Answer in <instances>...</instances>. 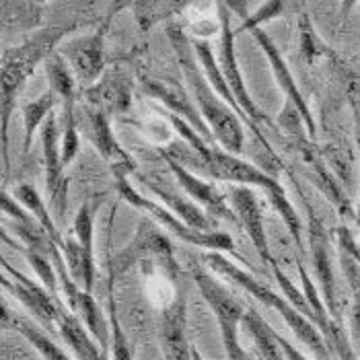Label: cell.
I'll list each match as a JSON object with an SVG mask.
<instances>
[{
  "instance_id": "cell-1",
  "label": "cell",
  "mask_w": 360,
  "mask_h": 360,
  "mask_svg": "<svg viewBox=\"0 0 360 360\" xmlns=\"http://www.w3.org/2000/svg\"><path fill=\"white\" fill-rule=\"evenodd\" d=\"M167 37L171 41L173 52L177 56V64L181 68L188 91L202 113L206 126L210 128L217 144H221L226 153L241 155L243 140H245L241 117L224 99H221V95L212 89V84L208 83V79L195 58L192 37L188 35L186 27L175 19H171L167 23Z\"/></svg>"
},
{
  "instance_id": "cell-2",
  "label": "cell",
  "mask_w": 360,
  "mask_h": 360,
  "mask_svg": "<svg viewBox=\"0 0 360 360\" xmlns=\"http://www.w3.org/2000/svg\"><path fill=\"white\" fill-rule=\"evenodd\" d=\"M77 31V25H50L37 29L31 37L4 50L0 56V146L4 161V179L11 175V153H8V126L17 108V97L33 77L35 68L58 50L62 39Z\"/></svg>"
},
{
  "instance_id": "cell-3",
  "label": "cell",
  "mask_w": 360,
  "mask_h": 360,
  "mask_svg": "<svg viewBox=\"0 0 360 360\" xmlns=\"http://www.w3.org/2000/svg\"><path fill=\"white\" fill-rule=\"evenodd\" d=\"M204 262H206L208 268L214 270L217 274L229 278V280H233L237 286H241V288H243L250 297H253L255 301H259L262 305H268L270 309H274L278 315L286 321V326L292 330V333L299 338V342H301L303 346H307V348L315 354V359H332V350L328 348V344H326L321 332L317 330V326H315L311 319H307L301 311H297L295 307L290 305V303L286 301L284 295H276L274 290H270V288L264 286L259 280H255V278L251 276L250 272H245V270H241L237 264L229 262V259H226L222 253H219V251H208V253L204 255Z\"/></svg>"
},
{
  "instance_id": "cell-4",
  "label": "cell",
  "mask_w": 360,
  "mask_h": 360,
  "mask_svg": "<svg viewBox=\"0 0 360 360\" xmlns=\"http://www.w3.org/2000/svg\"><path fill=\"white\" fill-rule=\"evenodd\" d=\"M113 177H115V188H117L120 198L124 202H128L130 206H134L136 210L144 212V217L157 222L163 231L175 235L177 239H181L184 243H188L192 248L235 255V243H233L231 235H226L222 231H198L194 226L186 224L177 214H173L167 206L159 204L157 200L136 192L134 186L130 184V175H113Z\"/></svg>"
},
{
  "instance_id": "cell-5",
  "label": "cell",
  "mask_w": 360,
  "mask_h": 360,
  "mask_svg": "<svg viewBox=\"0 0 360 360\" xmlns=\"http://www.w3.org/2000/svg\"><path fill=\"white\" fill-rule=\"evenodd\" d=\"M217 15H219V29H221V56H219V66H221L222 77L229 84V89L235 95V101L239 105V110L243 113V120L250 124V128L253 130L255 139L259 140L268 150L270 144L266 136L259 132V128L272 126L270 117L259 110L253 101V97L248 91V84L243 81L241 68H239V60H237V52H235V31L231 25V6L226 4V0H217Z\"/></svg>"
},
{
  "instance_id": "cell-6",
  "label": "cell",
  "mask_w": 360,
  "mask_h": 360,
  "mask_svg": "<svg viewBox=\"0 0 360 360\" xmlns=\"http://www.w3.org/2000/svg\"><path fill=\"white\" fill-rule=\"evenodd\" d=\"M198 163H202V169L212 179L224 181V184L259 188L266 194L282 186L276 179V175H272L270 171H264L253 163L243 161L239 155L226 153L224 148H217V146H212L204 159H198Z\"/></svg>"
},
{
  "instance_id": "cell-7",
  "label": "cell",
  "mask_w": 360,
  "mask_h": 360,
  "mask_svg": "<svg viewBox=\"0 0 360 360\" xmlns=\"http://www.w3.org/2000/svg\"><path fill=\"white\" fill-rule=\"evenodd\" d=\"M110 23H101L91 35H77L58 46V52L64 56L72 68L79 84L86 89L101 79L105 72V33Z\"/></svg>"
},
{
  "instance_id": "cell-8",
  "label": "cell",
  "mask_w": 360,
  "mask_h": 360,
  "mask_svg": "<svg viewBox=\"0 0 360 360\" xmlns=\"http://www.w3.org/2000/svg\"><path fill=\"white\" fill-rule=\"evenodd\" d=\"M307 206V235H309V253H311V264L317 278V288L321 292V299L326 307L330 309L333 317L340 321V303H338V290H335V272H333L332 259V239L319 221V217L313 212L311 204Z\"/></svg>"
},
{
  "instance_id": "cell-9",
  "label": "cell",
  "mask_w": 360,
  "mask_h": 360,
  "mask_svg": "<svg viewBox=\"0 0 360 360\" xmlns=\"http://www.w3.org/2000/svg\"><path fill=\"white\" fill-rule=\"evenodd\" d=\"M41 139V153H44V173H46V190L50 195L52 210L58 219H64L68 210V177L64 175V163H62V150H60V139L62 130L58 124V117L52 111L39 132Z\"/></svg>"
},
{
  "instance_id": "cell-10",
  "label": "cell",
  "mask_w": 360,
  "mask_h": 360,
  "mask_svg": "<svg viewBox=\"0 0 360 360\" xmlns=\"http://www.w3.org/2000/svg\"><path fill=\"white\" fill-rule=\"evenodd\" d=\"M175 251L167 235L150 221L148 217H142L139 224V231L134 239L120 251L110 264V272L113 276H122L134 266H140L144 259L150 257H173Z\"/></svg>"
},
{
  "instance_id": "cell-11",
  "label": "cell",
  "mask_w": 360,
  "mask_h": 360,
  "mask_svg": "<svg viewBox=\"0 0 360 360\" xmlns=\"http://www.w3.org/2000/svg\"><path fill=\"white\" fill-rule=\"evenodd\" d=\"M250 33L253 35V39L257 41V46L262 48V52L268 58L270 68H272V72H274V79H276L280 91L284 93L286 101H288L295 110L299 111V115H301V120H303V124H305V130L307 134H309V139H315V132H317L315 117H313V113L309 110L305 97H303L301 89H299V83L295 81V77H292V72H290V68H288V64H286L282 52L278 50V46L272 41V37H270L262 27L251 29Z\"/></svg>"
},
{
  "instance_id": "cell-12",
  "label": "cell",
  "mask_w": 360,
  "mask_h": 360,
  "mask_svg": "<svg viewBox=\"0 0 360 360\" xmlns=\"http://www.w3.org/2000/svg\"><path fill=\"white\" fill-rule=\"evenodd\" d=\"M161 155H163V161L167 163V167L171 169V173L175 175L177 184L184 188V192L188 194V198L192 202L202 206L217 221L222 219V221L229 222H239L237 217H235V210L229 204V198L222 194L221 190H217V186L212 181H206L202 177H198L194 171H190L184 163L173 159L171 155H167V153H161Z\"/></svg>"
},
{
  "instance_id": "cell-13",
  "label": "cell",
  "mask_w": 360,
  "mask_h": 360,
  "mask_svg": "<svg viewBox=\"0 0 360 360\" xmlns=\"http://www.w3.org/2000/svg\"><path fill=\"white\" fill-rule=\"evenodd\" d=\"M83 97L86 99L89 108L103 111L110 117L126 115L132 108L134 84L124 70L113 68V70H105L97 83L83 89Z\"/></svg>"
},
{
  "instance_id": "cell-14",
  "label": "cell",
  "mask_w": 360,
  "mask_h": 360,
  "mask_svg": "<svg viewBox=\"0 0 360 360\" xmlns=\"http://www.w3.org/2000/svg\"><path fill=\"white\" fill-rule=\"evenodd\" d=\"M229 204L235 210V217L239 224L245 229L250 241L257 251V255L262 257V262L272 264L274 257L270 253V243H268V233H266V221H264V210H262V202L257 194L253 192V188L248 186H233L229 190Z\"/></svg>"
},
{
  "instance_id": "cell-15",
  "label": "cell",
  "mask_w": 360,
  "mask_h": 360,
  "mask_svg": "<svg viewBox=\"0 0 360 360\" xmlns=\"http://www.w3.org/2000/svg\"><path fill=\"white\" fill-rule=\"evenodd\" d=\"M159 342L165 360H192V344L188 340V303L181 292L159 313Z\"/></svg>"
},
{
  "instance_id": "cell-16",
  "label": "cell",
  "mask_w": 360,
  "mask_h": 360,
  "mask_svg": "<svg viewBox=\"0 0 360 360\" xmlns=\"http://www.w3.org/2000/svg\"><path fill=\"white\" fill-rule=\"evenodd\" d=\"M140 83H142L144 93L150 95V99H157L159 103L165 105L167 111L184 117L208 144H212V146L217 144V140L212 136L210 128L206 126V122H204L202 113L198 110V105L194 103L192 95H188L181 86L165 83V81H157V79H146V77Z\"/></svg>"
},
{
  "instance_id": "cell-17",
  "label": "cell",
  "mask_w": 360,
  "mask_h": 360,
  "mask_svg": "<svg viewBox=\"0 0 360 360\" xmlns=\"http://www.w3.org/2000/svg\"><path fill=\"white\" fill-rule=\"evenodd\" d=\"M0 270L11 278L13 284H15V295H13V297L19 299L23 305L27 307L41 326L52 328L54 323H58V317H60L62 307L56 303V299L48 292L46 286L35 284L31 278H27L25 274H21L19 270H15V268L4 259L2 253H0Z\"/></svg>"
},
{
  "instance_id": "cell-18",
  "label": "cell",
  "mask_w": 360,
  "mask_h": 360,
  "mask_svg": "<svg viewBox=\"0 0 360 360\" xmlns=\"http://www.w3.org/2000/svg\"><path fill=\"white\" fill-rule=\"evenodd\" d=\"M86 120L91 142L97 153L110 163L113 175H132L136 171V163L115 139L110 115L95 108H86Z\"/></svg>"
},
{
  "instance_id": "cell-19",
  "label": "cell",
  "mask_w": 360,
  "mask_h": 360,
  "mask_svg": "<svg viewBox=\"0 0 360 360\" xmlns=\"http://www.w3.org/2000/svg\"><path fill=\"white\" fill-rule=\"evenodd\" d=\"M190 274H192V280L195 282L200 295L204 297V301L208 303L210 311L214 313L217 321H237V323H241L243 313H245L248 307L243 305L241 301H237L221 282L210 272H206L200 264L190 266Z\"/></svg>"
},
{
  "instance_id": "cell-20",
  "label": "cell",
  "mask_w": 360,
  "mask_h": 360,
  "mask_svg": "<svg viewBox=\"0 0 360 360\" xmlns=\"http://www.w3.org/2000/svg\"><path fill=\"white\" fill-rule=\"evenodd\" d=\"M58 330L62 333L64 342L72 348L79 360H110V350H103L95 338L84 328V323L70 311H60L58 317Z\"/></svg>"
},
{
  "instance_id": "cell-21",
  "label": "cell",
  "mask_w": 360,
  "mask_h": 360,
  "mask_svg": "<svg viewBox=\"0 0 360 360\" xmlns=\"http://www.w3.org/2000/svg\"><path fill=\"white\" fill-rule=\"evenodd\" d=\"M140 179L155 194L157 200L163 202V206H167L173 214H177L186 224L194 226L198 231H217V219L208 217L202 206H198L195 202H190V200L177 195L175 192H171V190L161 188L157 181H150V179H144V177H140Z\"/></svg>"
},
{
  "instance_id": "cell-22",
  "label": "cell",
  "mask_w": 360,
  "mask_h": 360,
  "mask_svg": "<svg viewBox=\"0 0 360 360\" xmlns=\"http://www.w3.org/2000/svg\"><path fill=\"white\" fill-rule=\"evenodd\" d=\"M60 251H62V257L66 262L68 274L72 276V280L83 290L93 292V286H95V255L84 251L83 245L77 241L75 235L64 237Z\"/></svg>"
},
{
  "instance_id": "cell-23",
  "label": "cell",
  "mask_w": 360,
  "mask_h": 360,
  "mask_svg": "<svg viewBox=\"0 0 360 360\" xmlns=\"http://www.w3.org/2000/svg\"><path fill=\"white\" fill-rule=\"evenodd\" d=\"M70 311L81 319L84 323V328L89 330V333L95 338V342L103 348V350H110L111 344V326L110 319H105V315L101 313L99 305L95 303L93 295L86 292V290H79L75 303L70 307Z\"/></svg>"
},
{
  "instance_id": "cell-24",
  "label": "cell",
  "mask_w": 360,
  "mask_h": 360,
  "mask_svg": "<svg viewBox=\"0 0 360 360\" xmlns=\"http://www.w3.org/2000/svg\"><path fill=\"white\" fill-rule=\"evenodd\" d=\"M41 21V4L35 0H0V35L31 31Z\"/></svg>"
},
{
  "instance_id": "cell-25",
  "label": "cell",
  "mask_w": 360,
  "mask_h": 360,
  "mask_svg": "<svg viewBox=\"0 0 360 360\" xmlns=\"http://www.w3.org/2000/svg\"><path fill=\"white\" fill-rule=\"evenodd\" d=\"M44 64H46V75L50 81V91H54L62 103H77L79 81H77L72 68L68 66V62L64 60V56L56 50L48 56V60Z\"/></svg>"
},
{
  "instance_id": "cell-26",
  "label": "cell",
  "mask_w": 360,
  "mask_h": 360,
  "mask_svg": "<svg viewBox=\"0 0 360 360\" xmlns=\"http://www.w3.org/2000/svg\"><path fill=\"white\" fill-rule=\"evenodd\" d=\"M241 326L253 338L262 360H284V354H282V350L278 346L276 332L270 328V323L253 307L245 309L243 319H241Z\"/></svg>"
},
{
  "instance_id": "cell-27",
  "label": "cell",
  "mask_w": 360,
  "mask_h": 360,
  "mask_svg": "<svg viewBox=\"0 0 360 360\" xmlns=\"http://www.w3.org/2000/svg\"><path fill=\"white\" fill-rule=\"evenodd\" d=\"M15 198L19 200V204L27 210L29 214L37 221V224L46 231V235L52 239V243H56V245L60 248L62 241H64V237L60 235L54 219H52V214H50V210H48L44 198L37 194V190H35L33 186H29V184H21V186H17V190H15Z\"/></svg>"
},
{
  "instance_id": "cell-28",
  "label": "cell",
  "mask_w": 360,
  "mask_h": 360,
  "mask_svg": "<svg viewBox=\"0 0 360 360\" xmlns=\"http://www.w3.org/2000/svg\"><path fill=\"white\" fill-rule=\"evenodd\" d=\"M58 101L60 99H58L54 91H46L37 99H33V101L23 105V155L25 157L31 150V142H33L35 132L44 126L46 117L54 111Z\"/></svg>"
},
{
  "instance_id": "cell-29",
  "label": "cell",
  "mask_w": 360,
  "mask_h": 360,
  "mask_svg": "<svg viewBox=\"0 0 360 360\" xmlns=\"http://www.w3.org/2000/svg\"><path fill=\"white\" fill-rule=\"evenodd\" d=\"M226 4L231 6V11H237V13L241 15V19H243L241 29H243V31H251V29L262 27V25L274 21L278 17H282V15L290 8L292 0H266V2H264L255 13H251V15L245 11V6H243L239 0H226Z\"/></svg>"
},
{
  "instance_id": "cell-30",
  "label": "cell",
  "mask_w": 360,
  "mask_h": 360,
  "mask_svg": "<svg viewBox=\"0 0 360 360\" xmlns=\"http://www.w3.org/2000/svg\"><path fill=\"white\" fill-rule=\"evenodd\" d=\"M13 328L27 340L29 344L41 354V359L44 360H72L62 348H60V346H58V344H56V342H52V340L41 332L35 323H31L27 319L15 317Z\"/></svg>"
},
{
  "instance_id": "cell-31",
  "label": "cell",
  "mask_w": 360,
  "mask_h": 360,
  "mask_svg": "<svg viewBox=\"0 0 360 360\" xmlns=\"http://www.w3.org/2000/svg\"><path fill=\"white\" fill-rule=\"evenodd\" d=\"M268 198H270V204L276 208L280 219L286 224V229H288V233H290V237H292L297 250L301 251V253H305V248H303V231H305V229H303V222H301L299 212L295 210V206L290 204V200H288V195H286V190L280 186L276 190L268 192Z\"/></svg>"
},
{
  "instance_id": "cell-32",
  "label": "cell",
  "mask_w": 360,
  "mask_h": 360,
  "mask_svg": "<svg viewBox=\"0 0 360 360\" xmlns=\"http://www.w3.org/2000/svg\"><path fill=\"white\" fill-rule=\"evenodd\" d=\"M113 280L115 276L110 272V295H108V303H110V326H111V344L110 352L111 360H134V350L132 344L128 340V335L124 332L120 319H117V305H115V295H113Z\"/></svg>"
},
{
  "instance_id": "cell-33",
  "label": "cell",
  "mask_w": 360,
  "mask_h": 360,
  "mask_svg": "<svg viewBox=\"0 0 360 360\" xmlns=\"http://www.w3.org/2000/svg\"><path fill=\"white\" fill-rule=\"evenodd\" d=\"M64 105V128H62V139H60V150H62V163L68 167L79 155L81 139L77 130V117H75V105L77 103H62Z\"/></svg>"
},
{
  "instance_id": "cell-34",
  "label": "cell",
  "mask_w": 360,
  "mask_h": 360,
  "mask_svg": "<svg viewBox=\"0 0 360 360\" xmlns=\"http://www.w3.org/2000/svg\"><path fill=\"white\" fill-rule=\"evenodd\" d=\"M299 50H301V56L307 64H313L319 56L326 54V46L319 39L307 13L299 17Z\"/></svg>"
},
{
  "instance_id": "cell-35",
  "label": "cell",
  "mask_w": 360,
  "mask_h": 360,
  "mask_svg": "<svg viewBox=\"0 0 360 360\" xmlns=\"http://www.w3.org/2000/svg\"><path fill=\"white\" fill-rule=\"evenodd\" d=\"M72 235L83 245L84 251L95 255V210L91 204L84 202L79 208L75 222H72Z\"/></svg>"
},
{
  "instance_id": "cell-36",
  "label": "cell",
  "mask_w": 360,
  "mask_h": 360,
  "mask_svg": "<svg viewBox=\"0 0 360 360\" xmlns=\"http://www.w3.org/2000/svg\"><path fill=\"white\" fill-rule=\"evenodd\" d=\"M239 326L237 321H219V330H221V340L224 346V354L226 360H257L251 356L250 352L241 346L239 342Z\"/></svg>"
},
{
  "instance_id": "cell-37",
  "label": "cell",
  "mask_w": 360,
  "mask_h": 360,
  "mask_svg": "<svg viewBox=\"0 0 360 360\" xmlns=\"http://www.w3.org/2000/svg\"><path fill=\"white\" fill-rule=\"evenodd\" d=\"M23 253H25V257L29 259L31 268L35 270V274L41 280V284L48 288V292L56 299V292H58V274H56L52 259L48 255H44V253H37V251L31 250H23Z\"/></svg>"
},
{
  "instance_id": "cell-38",
  "label": "cell",
  "mask_w": 360,
  "mask_h": 360,
  "mask_svg": "<svg viewBox=\"0 0 360 360\" xmlns=\"http://www.w3.org/2000/svg\"><path fill=\"white\" fill-rule=\"evenodd\" d=\"M132 124H134L140 132L150 140L153 144H157V146H161V144H165V142L171 140V130H173V126H171V122L167 120L165 111H163L161 115L155 113L153 117H146V122H132Z\"/></svg>"
},
{
  "instance_id": "cell-39",
  "label": "cell",
  "mask_w": 360,
  "mask_h": 360,
  "mask_svg": "<svg viewBox=\"0 0 360 360\" xmlns=\"http://www.w3.org/2000/svg\"><path fill=\"white\" fill-rule=\"evenodd\" d=\"M0 212L6 214V217H11L13 222H17V224H27V226L37 224V221L19 204V200L13 198V195H8L4 190H0Z\"/></svg>"
},
{
  "instance_id": "cell-40",
  "label": "cell",
  "mask_w": 360,
  "mask_h": 360,
  "mask_svg": "<svg viewBox=\"0 0 360 360\" xmlns=\"http://www.w3.org/2000/svg\"><path fill=\"white\" fill-rule=\"evenodd\" d=\"M130 6L134 11V17H136V23L142 31L150 27L155 23V17H157V0H130Z\"/></svg>"
},
{
  "instance_id": "cell-41",
  "label": "cell",
  "mask_w": 360,
  "mask_h": 360,
  "mask_svg": "<svg viewBox=\"0 0 360 360\" xmlns=\"http://www.w3.org/2000/svg\"><path fill=\"white\" fill-rule=\"evenodd\" d=\"M335 239H338V248L340 251L348 253L350 257H354L360 264V243H356V239L352 237V233L346 226L335 229Z\"/></svg>"
},
{
  "instance_id": "cell-42",
  "label": "cell",
  "mask_w": 360,
  "mask_h": 360,
  "mask_svg": "<svg viewBox=\"0 0 360 360\" xmlns=\"http://www.w3.org/2000/svg\"><path fill=\"white\" fill-rule=\"evenodd\" d=\"M350 333L354 344L360 348V286L352 288V307H350Z\"/></svg>"
},
{
  "instance_id": "cell-43",
  "label": "cell",
  "mask_w": 360,
  "mask_h": 360,
  "mask_svg": "<svg viewBox=\"0 0 360 360\" xmlns=\"http://www.w3.org/2000/svg\"><path fill=\"white\" fill-rule=\"evenodd\" d=\"M195 0H163V17L167 19H175L179 13H184L186 8H190Z\"/></svg>"
},
{
  "instance_id": "cell-44",
  "label": "cell",
  "mask_w": 360,
  "mask_h": 360,
  "mask_svg": "<svg viewBox=\"0 0 360 360\" xmlns=\"http://www.w3.org/2000/svg\"><path fill=\"white\" fill-rule=\"evenodd\" d=\"M276 340H278V346H280V350H282V354H284V360H313L305 356V352H301L297 346H292L286 338H282L280 333H276Z\"/></svg>"
},
{
  "instance_id": "cell-45",
  "label": "cell",
  "mask_w": 360,
  "mask_h": 360,
  "mask_svg": "<svg viewBox=\"0 0 360 360\" xmlns=\"http://www.w3.org/2000/svg\"><path fill=\"white\" fill-rule=\"evenodd\" d=\"M13 323H15V315L8 311V307L4 305V301H2V297H0V330L11 328Z\"/></svg>"
},
{
  "instance_id": "cell-46",
  "label": "cell",
  "mask_w": 360,
  "mask_h": 360,
  "mask_svg": "<svg viewBox=\"0 0 360 360\" xmlns=\"http://www.w3.org/2000/svg\"><path fill=\"white\" fill-rule=\"evenodd\" d=\"M356 4H359V0H340V15H342V19H348V15L354 11Z\"/></svg>"
},
{
  "instance_id": "cell-47",
  "label": "cell",
  "mask_w": 360,
  "mask_h": 360,
  "mask_svg": "<svg viewBox=\"0 0 360 360\" xmlns=\"http://www.w3.org/2000/svg\"><path fill=\"white\" fill-rule=\"evenodd\" d=\"M0 243H4V245H8V248H15V250H25V248H21L19 245V241H15L6 231H4V226L0 224Z\"/></svg>"
},
{
  "instance_id": "cell-48",
  "label": "cell",
  "mask_w": 360,
  "mask_h": 360,
  "mask_svg": "<svg viewBox=\"0 0 360 360\" xmlns=\"http://www.w3.org/2000/svg\"><path fill=\"white\" fill-rule=\"evenodd\" d=\"M0 286L6 290V292H11V295H15V284H13V280L6 276L2 270H0Z\"/></svg>"
},
{
  "instance_id": "cell-49",
  "label": "cell",
  "mask_w": 360,
  "mask_h": 360,
  "mask_svg": "<svg viewBox=\"0 0 360 360\" xmlns=\"http://www.w3.org/2000/svg\"><path fill=\"white\" fill-rule=\"evenodd\" d=\"M192 360H204V356L198 352V348H195V346H192Z\"/></svg>"
},
{
  "instance_id": "cell-50",
  "label": "cell",
  "mask_w": 360,
  "mask_h": 360,
  "mask_svg": "<svg viewBox=\"0 0 360 360\" xmlns=\"http://www.w3.org/2000/svg\"><path fill=\"white\" fill-rule=\"evenodd\" d=\"M35 2H39V4H44V2H46V0H35Z\"/></svg>"
},
{
  "instance_id": "cell-51",
  "label": "cell",
  "mask_w": 360,
  "mask_h": 360,
  "mask_svg": "<svg viewBox=\"0 0 360 360\" xmlns=\"http://www.w3.org/2000/svg\"><path fill=\"white\" fill-rule=\"evenodd\" d=\"M356 219H359V222H360V210H359V214H356Z\"/></svg>"
}]
</instances>
